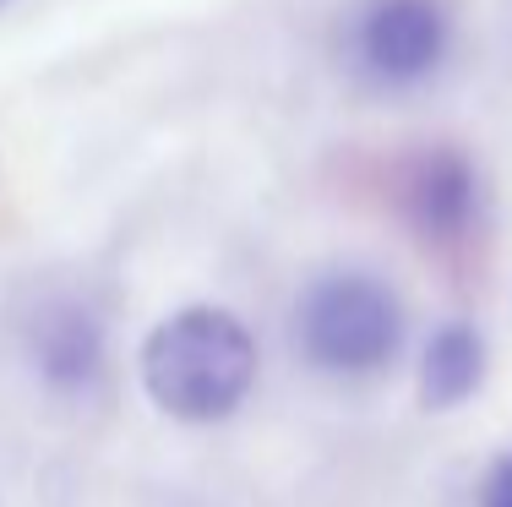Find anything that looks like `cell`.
<instances>
[{
    "instance_id": "4",
    "label": "cell",
    "mask_w": 512,
    "mask_h": 507,
    "mask_svg": "<svg viewBox=\"0 0 512 507\" xmlns=\"http://www.w3.org/2000/svg\"><path fill=\"white\" fill-rule=\"evenodd\" d=\"M404 213L425 240H436V246L463 240L469 224H474V213H480V180H474V164L453 148L420 153V159L409 164V175H404Z\"/></svg>"
},
{
    "instance_id": "2",
    "label": "cell",
    "mask_w": 512,
    "mask_h": 507,
    "mask_svg": "<svg viewBox=\"0 0 512 507\" xmlns=\"http://www.w3.org/2000/svg\"><path fill=\"white\" fill-rule=\"evenodd\" d=\"M295 338L316 371L371 377L404 344V311H398L393 289L365 273H327L300 300Z\"/></svg>"
},
{
    "instance_id": "7",
    "label": "cell",
    "mask_w": 512,
    "mask_h": 507,
    "mask_svg": "<svg viewBox=\"0 0 512 507\" xmlns=\"http://www.w3.org/2000/svg\"><path fill=\"white\" fill-rule=\"evenodd\" d=\"M485 507H512V458H502V464L491 469V480H485Z\"/></svg>"
},
{
    "instance_id": "3",
    "label": "cell",
    "mask_w": 512,
    "mask_h": 507,
    "mask_svg": "<svg viewBox=\"0 0 512 507\" xmlns=\"http://www.w3.org/2000/svg\"><path fill=\"white\" fill-rule=\"evenodd\" d=\"M447 39H453V22L442 0H371L349 33V50L371 82L414 88L442 66Z\"/></svg>"
},
{
    "instance_id": "6",
    "label": "cell",
    "mask_w": 512,
    "mask_h": 507,
    "mask_svg": "<svg viewBox=\"0 0 512 507\" xmlns=\"http://www.w3.org/2000/svg\"><path fill=\"white\" fill-rule=\"evenodd\" d=\"M485 377V344L474 328H463V322H453V328H442L425 344V360H420V398L431 409H453L463 404L474 388H480Z\"/></svg>"
},
{
    "instance_id": "5",
    "label": "cell",
    "mask_w": 512,
    "mask_h": 507,
    "mask_svg": "<svg viewBox=\"0 0 512 507\" xmlns=\"http://www.w3.org/2000/svg\"><path fill=\"white\" fill-rule=\"evenodd\" d=\"M33 366L60 393L93 388L104 371V333L82 306H44L33 322Z\"/></svg>"
},
{
    "instance_id": "1",
    "label": "cell",
    "mask_w": 512,
    "mask_h": 507,
    "mask_svg": "<svg viewBox=\"0 0 512 507\" xmlns=\"http://www.w3.org/2000/svg\"><path fill=\"white\" fill-rule=\"evenodd\" d=\"M256 382V338L235 311L186 306L142 344V388L164 415L207 426L246 404Z\"/></svg>"
}]
</instances>
